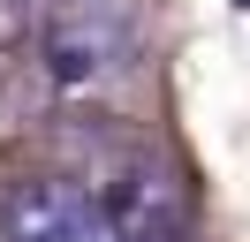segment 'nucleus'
<instances>
[{
  "instance_id": "nucleus-1",
  "label": "nucleus",
  "mask_w": 250,
  "mask_h": 242,
  "mask_svg": "<svg viewBox=\"0 0 250 242\" xmlns=\"http://www.w3.org/2000/svg\"><path fill=\"white\" fill-rule=\"evenodd\" d=\"M129 60V15L122 0H61L46 23V76L61 91H91Z\"/></svg>"
},
{
  "instance_id": "nucleus-2",
  "label": "nucleus",
  "mask_w": 250,
  "mask_h": 242,
  "mask_svg": "<svg viewBox=\"0 0 250 242\" xmlns=\"http://www.w3.org/2000/svg\"><path fill=\"white\" fill-rule=\"evenodd\" d=\"M8 242H122V227L76 182H23L8 197Z\"/></svg>"
},
{
  "instance_id": "nucleus-3",
  "label": "nucleus",
  "mask_w": 250,
  "mask_h": 242,
  "mask_svg": "<svg viewBox=\"0 0 250 242\" xmlns=\"http://www.w3.org/2000/svg\"><path fill=\"white\" fill-rule=\"evenodd\" d=\"M114 227L122 242H189V212H182V182H174L167 159H129L114 174Z\"/></svg>"
},
{
  "instance_id": "nucleus-4",
  "label": "nucleus",
  "mask_w": 250,
  "mask_h": 242,
  "mask_svg": "<svg viewBox=\"0 0 250 242\" xmlns=\"http://www.w3.org/2000/svg\"><path fill=\"white\" fill-rule=\"evenodd\" d=\"M243 8H250V0H243Z\"/></svg>"
}]
</instances>
